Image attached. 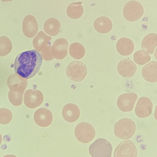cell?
<instances>
[{
	"mask_svg": "<svg viewBox=\"0 0 157 157\" xmlns=\"http://www.w3.org/2000/svg\"><path fill=\"white\" fill-rule=\"evenodd\" d=\"M80 111L78 107L73 103H68L63 107L62 114L64 119L69 122L76 121L80 116Z\"/></svg>",
	"mask_w": 157,
	"mask_h": 157,
	"instance_id": "cell-16",
	"label": "cell"
},
{
	"mask_svg": "<svg viewBox=\"0 0 157 157\" xmlns=\"http://www.w3.org/2000/svg\"><path fill=\"white\" fill-rule=\"evenodd\" d=\"M68 43L64 38L56 39L52 48V53L54 58L58 60L64 59L68 54Z\"/></svg>",
	"mask_w": 157,
	"mask_h": 157,
	"instance_id": "cell-12",
	"label": "cell"
},
{
	"mask_svg": "<svg viewBox=\"0 0 157 157\" xmlns=\"http://www.w3.org/2000/svg\"><path fill=\"white\" fill-rule=\"evenodd\" d=\"M133 58L135 63L140 65H145L151 59L149 54L147 51L144 50H139L136 51L134 54Z\"/></svg>",
	"mask_w": 157,
	"mask_h": 157,
	"instance_id": "cell-25",
	"label": "cell"
},
{
	"mask_svg": "<svg viewBox=\"0 0 157 157\" xmlns=\"http://www.w3.org/2000/svg\"><path fill=\"white\" fill-rule=\"evenodd\" d=\"M69 52L71 56L76 59H80L85 56V49L84 46L78 42H74L69 46Z\"/></svg>",
	"mask_w": 157,
	"mask_h": 157,
	"instance_id": "cell-24",
	"label": "cell"
},
{
	"mask_svg": "<svg viewBox=\"0 0 157 157\" xmlns=\"http://www.w3.org/2000/svg\"><path fill=\"white\" fill-rule=\"evenodd\" d=\"M137 155L136 147L130 140L123 141L116 147L113 153L114 157H136Z\"/></svg>",
	"mask_w": 157,
	"mask_h": 157,
	"instance_id": "cell-7",
	"label": "cell"
},
{
	"mask_svg": "<svg viewBox=\"0 0 157 157\" xmlns=\"http://www.w3.org/2000/svg\"><path fill=\"white\" fill-rule=\"evenodd\" d=\"M38 31V24L35 17L32 15L25 16L22 23V31L24 35L29 38H32Z\"/></svg>",
	"mask_w": 157,
	"mask_h": 157,
	"instance_id": "cell-13",
	"label": "cell"
},
{
	"mask_svg": "<svg viewBox=\"0 0 157 157\" xmlns=\"http://www.w3.org/2000/svg\"><path fill=\"white\" fill-rule=\"evenodd\" d=\"M28 84L25 78H22L16 74L10 75L7 80V84L10 90L14 92H24Z\"/></svg>",
	"mask_w": 157,
	"mask_h": 157,
	"instance_id": "cell-14",
	"label": "cell"
},
{
	"mask_svg": "<svg viewBox=\"0 0 157 157\" xmlns=\"http://www.w3.org/2000/svg\"><path fill=\"white\" fill-rule=\"evenodd\" d=\"M12 48V42L6 36L0 37V56H4L10 53Z\"/></svg>",
	"mask_w": 157,
	"mask_h": 157,
	"instance_id": "cell-26",
	"label": "cell"
},
{
	"mask_svg": "<svg viewBox=\"0 0 157 157\" xmlns=\"http://www.w3.org/2000/svg\"><path fill=\"white\" fill-rule=\"evenodd\" d=\"M136 130V124L131 119L124 118L119 120L115 124L114 132L118 138L127 140L132 137Z\"/></svg>",
	"mask_w": 157,
	"mask_h": 157,
	"instance_id": "cell-2",
	"label": "cell"
},
{
	"mask_svg": "<svg viewBox=\"0 0 157 157\" xmlns=\"http://www.w3.org/2000/svg\"><path fill=\"white\" fill-rule=\"evenodd\" d=\"M143 78L147 81L155 82L157 81V62L153 61L144 66L141 71Z\"/></svg>",
	"mask_w": 157,
	"mask_h": 157,
	"instance_id": "cell-17",
	"label": "cell"
},
{
	"mask_svg": "<svg viewBox=\"0 0 157 157\" xmlns=\"http://www.w3.org/2000/svg\"><path fill=\"white\" fill-rule=\"evenodd\" d=\"M153 106L152 102L149 98L141 97L138 99L135 107V114L140 118L147 117L152 113Z\"/></svg>",
	"mask_w": 157,
	"mask_h": 157,
	"instance_id": "cell-10",
	"label": "cell"
},
{
	"mask_svg": "<svg viewBox=\"0 0 157 157\" xmlns=\"http://www.w3.org/2000/svg\"><path fill=\"white\" fill-rule=\"evenodd\" d=\"M144 12V7L139 2L132 0L127 3L123 10L124 18L129 22H134L140 19Z\"/></svg>",
	"mask_w": 157,
	"mask_h": 157,
	"instance_id": "cell-4",
	"label": "cell"
},
{
	"mask_svg": "<svg viewBox=\"0 0 157 157\" xmlns=\"http://www.w3.org/2000/svg\"><path fill=\"white\" fill-rule=\"evenodd\" d=\"M24 92H16L10 90L9 92L8 97L10 102L15 106L20 105L22 103Z\"/></svg>",
	"mask_w": 157,
	"mask_h": 157,
	"instance_id": "cell-27",
	"label": "cell"
},
{
	"mask_svg": "<svg viewBox=\"0 0 157 157\" xmlns=\"http://www.w3.org/2000/svg\"><path fill=\"white\" fill-rule=\"evenodd\" d=\"M44 100L42 93L38 90H27L24 96V102L25 105L30 109H34L40 105Z\"/></svg>",
	"mask_w": 157,
	"mask_h": 157,
	"instance_id": "cell-8",
	"label": "cell"
},
{
	"mask_svg": "<svg viewBox=\"0 0 157 157\" xmlns=\"http://www.w3.org/2000/svg\"><path fill=\"white\" fill-rule=\"evenodd\" d=\"M13 114L9 109L5 108H0V124H7L11 121Z\"/></svg>",
	"mask_w": 157,
	"mask_h": 157,
	"instance_id": "cell-28",
	"label": "cell"
},
{
	"mask_svg": "<svg viewBox=\"0 0 157 157\" xmlns=\"http://www.w3.org/2000/svg\"><path fill=\"white\" fill-rule=\"evenodd\" d=\"M2 141V136L1 134L0 133V145L1 144Z\"/></svg>",
	"mask_w": 157,
	"mask_h": 157,
	"instance_id": "cell-30",
	"label": "cell"
},
{
	"mask_svg": "<svg viewBox=\"0 0 157 157\" xmlns=\"http://www.w3.org/2000/svg\"><path fill=\"white\" fill-rule=\"evenodd\" d=\"M118 73L122 76L126 78L133 76L137 71V66L132 60L124 59L120 61L117 65Z\"/></svg>",
	"mask_w": 157,
	"mask_h": 157,
	"instance_id": "cell-15",
	"label": "cell"
},
{
	"mask_svg": "<svg viewBox=\"0 0 157 157\" xmlns=\"http://www.w3.org/2000/svg\"><path fill=\"white\" fill-rule=\"evenodd\" d=\"M66 71L67 75L71 80L75 82H81L86 77L87 69L86 65L78 60L71 62L67 66Z\"/></svg>",
	"mask_w": 157,
	"mask_h": 157,
	"instance_id": "cell-5",
	"label": "cell"
},
{
	"mask_svg": "<svg viewBox=\"0 0 157 157\" xmlns=\"http://www.w3.org/2000/svg\"><path fill=\"white\" fill-rule=\"evenodd\" d=\"M138 97L137 94L133 92L121 94L117 99V106L122 112H130L133 109Z\"/></svg>",
	"mask_w": 157,
	"mask_h": 157,
	"instance_id": "cell-9",
	"label": "cell"
},
{
	"mask_svg": "<svg viewBox=\"0 0 157 157\" xmlns=\"http://www.w3.org/2000/svg\"><path fill=\"white\" fill-rule=\"evenodd\" d=\"M42 59L39 53L34 50H28L19 54L16 58L14 71L22 77L29 79L39 72Z\"/></svg>",
	"mask_w": 157,
	"mask_h": 157,
	"instance_id": "cell-1",
	"label": "cell"
},
{
	"mask_svg": "<svg viewBox=\"0 0 157 157\" xmlns=\"http://www.w3.org/2000/svg\"><path fill=\"white\" fill-rule=\"evenodd\" d=\"M157 45V34L152 33L148 34L144 37L141 42V48L142 50L151 54Z\"/></svg>",
	"mask_w": 157,
	"mask_h": 157,
	"instance_id": "cell-21",
	"label": "cell"
},
{
	"mask_svg": "<svg viewBox=\"0 0 157 157\" xmlns=\"http://www.w3.org/2000/svg\"><path fill=\"white\" fill-rule=\"evenodd\" d=\"M82 2H74L69 5L67 9L66 13L68 17L72 19H77L82 15L84 9Z\"/></svg>",
	"mask_w": 157,
	"mask_h": 157,
	"instance_id": "cell-23",
	"label": "cell"
},
{
	"mask_svg": "<svg viewBox=\"0 0 157 157\" xmlns=\"http://www.w3.org/2000/svg\"><path fill=\"white\" fill-rule=\"evenodd\" d=\"M61 28V24L57 19L52 17L47 19L44 25V32L52 36L58 35Z\"/></svg>",
	"mask_w": 157,
	"mask_h": 157,
	"instance_id": "cell-22",
	"label": "cell"
},
{
	"mask_svg": "<svg viewBox=\"0 0 157 157\" xmlns=\"http://www.w3.org/2000/svg\"><path fill=\"white\" fill-rule=\"evenodd\" d=\"M112 150L111 144L103 138L96 139L89 148V153L93 157H111Z\"/></svg>",
	"mask_w": 157,
	"mask_h": 157,
	"instance_id": "cell-3",
	"label": "cell"
},
{
	"mask_svg": "<svg viewBox=\"0 0 157 157\" xmlns=\"http://www.w3.org/2000/svg\"><path fill=\"white\" fill-rule=\"evenodd\" d=\"M118 53L122 56H127L131 54L134 49V45L130 39L123 37L117 41L116 45Z\"/></svg>",
	"mask_w": 157,
	"mask_h": 157,
	"instance_id": "cell-19",
	"label": "cell"
},
{
	"mask_svg": "<svg viewBox=\"0 0 157 157\" xmlns=\"http://www.w3.org/2000/svg\"><path fill=\"white\" fill-rule=\"evenodd\" d=\"M75 135L79 141L86 144L90 142L94 138L96 132L94 127L90 124L81 122L75 127Z\"/></svg>",
	"mask_w": 157,
	"mask_h": 157,
	"instance_id": "cell-6",
	"label": "cell"
},
{
	"mask_svg": "<svg viewBox=\"0 0 157 157\" xmlns=\"http://www.w3.org/2000/svg\"><path fill=\"white\" fill-rule=\"evenodd\" d=\"M52 45L46 46L41 51L40 55L42 59L46 61H51L54 59L52 53Z\"/></svg>",
	"mask_w": 157,
	"mask_h": 157,
	"instance_id": "cell-29",
	"label": "cell"
},
{
	"mask_svg": "<svg viewBox=\"0 0 157 157\" xmlns=\"http://www.w3.org/2000/svg\"><path fill=\"white\" fill-rule=\"evenodd\" d=\"M3 2H10L13 1V0H1Z\"/></svg>",
	"mask_w": 157,
	"mask_h": 157,
	"instance_id": "cell-31",
	"label": "cell"
},
{
	"mask_svg": "<svg viewBox=\"0 0 157 157\" xmlns=\"http://www.w3.org/2000/svg\"><path fill=\"white\" fill-rule=\"evenodd\" d=\"M33 118L36 123L42 127L50 125L52 124L53 119L51 112L44 108L37 109L34 113Z\"/></svg>",
	"mask_w": 157,
	"mask_h": 157,
	"instance_id": "cell-11",
	"label": "cell"
},
{
	"mask_svg": "<svg viewBox=\"0 0 157 157\" xmlns=\"http://www.w3.org/2000/svg\"><path fill=\"white\" fill-rule=\"evenodd\" d=\"M113 25L111 19L107 17L101 16L94 21V27L98 32L102 34L110 32L113 28Z\"/></svg>",
	"mask_w": 157,
	"mask_h": 157,
	"instance_id": "cell-18",
	"label": "cell"
},
{
	"mask_svg": "<svg viewBox=\"0 0 157 157\" xmlns=\"http://www.w3.org/2000/svg\"><path fill=\"white\" fill-rule=\"evenodd\" d=\"M52 38L43 31L39 32L33 40L34 49L38 52L41 51L46 46L50 44Z\"/></svg>",
	"mask_w": 157,
	"mask_h": 157,
	"instance_id": "cell-20",
	"label": "cell"
}]
</instances>
